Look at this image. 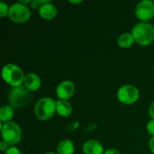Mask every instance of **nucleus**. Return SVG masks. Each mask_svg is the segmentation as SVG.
I'll use <instances>...</instances> for the list:
<instances>
[{"instance_id": "nucleus-1", "label": "nucleus", "mask_w": 154, "mask_h": 154, "mask_svg": "<svg viewBox=\"0 0 154 154\" xmlns=\"http://www.w3.org/2000/svg\"><path fill=\"white\" fill-rule=\"evenodd\" d=\"M132 34L138 44L142 46L150 45L154 42V26L146 22L138 23L133 28Z\"/></svg>"}, {"instance_id": "nucleus-18", "label": "nucleus", "mask_w": 154, "mask_h": 154, "mask_svg": "<svg viewBox=\"0 0 154 154\" xmlns=\"http://www.w3.org/2000/svg\"><path fill=\"white\" fill-rule=\"evenodd\" d=\"M47 2H49V1H47V0H33L31 2V6L33 9H37V8L39 9L42 5L46 4Z\"/></svg>"}, {"instance_id": "nucleus-3", "label": "nucleus", "mask_w": 154, "mask_h": 154, "mask_svg": "<svg viewBox=\"0 0 154 154\" xmlns=\"http://www.w3.org/2000/svg\"><path fill=\"white\" fill-rule=\"evenodd\" d=\"M2 75L4 80L13 88L22 86V83L24 81L25 76L21 68L15 64H7L4 66L2 70Z\"/></svg>"}, {"instance_id": "nucleus-9", "label": "nucleus", "mask_w": 154, "mask_h": 154, "mask_svg": "<svg viewBox=\"0 0 154 154\" xmlns=\"http://www.w3.org/2000/svg\"><path fill=\"white\" fill-rule=\"evenodd\" d=\"M75 93V84L72 81L65 80L60 82L56 88V95L60 99L68 100Z\"/></svg>"}, {"instance_id": "nucleus-26", "label": "nucleus", "mask_w": 154, "mask_h": 154, "mask_svg": "<svg viewBox=\"0 0 154 154\" xmlns=\"http://www.w3.org/2000/svg\"><path fill=\"white\" fill-rule=\"evenodd\" d=\"M44 154H58V153H55V152H47V153H44Z\"/></svg>"}, {"instance_id": "nucleus-23", "label": "nucleus", "mask_w": 154, "mask_h": 154, "mask_svg": "<svg viewBox=\"0 0 154 154\" xmlns=\"http://www.w3.org/2000/svg\"><path fill=\"white\" fill-rule=\"evenodd\" d=\"M149 148H150L151 152L154 154V136H152L149 141Z\"/></svg>"}, {"instance_id": "nucleus-22", "label": "nucleus", "mask_w": 154, "mask_h": 154, "mask_svg": "<svg viewBox=\"0 0 154 154\" xmlns=\"http://www.w3.org/2000/svg\"><path fill=\"white\" fill-rule=\"evenodd\" d=\"M149 116H151L152 119L154 120V101L151 104L150 108H149Z\"/></svg>"}, {"instance_id": "nucleus-15", "label": "nucleus", "mask_w": 154, "mask_h": 154, "mask_svg": "<svg viewBox=\"0 0 154 154\" xmlns=\"http://www.w3.org/2000/svg\"><path fill=\"white\" fill-rule=\"evenodd\" d=\"M135 42L134 36L132 33H128V32H125V33H123L119 36L118 40H117V44L121 47V48H129L131 47L134 42Z\"/></svg>"}, {"instance_id": "nucleus-6", "label": "nucleus", "mask_w": 154, "mask_h": 154, "mask_svg": "<svg viewBox=\"0 0 154 154\" xmlns=\"http://www.w3.org/2000/svg\"><path fill=\"white\" fill-rule=\"evenodd\" d=\"M8 16L14 23H26L31 17V12L27 5H23L21 3L13 4L9 8Z\"/></svg>"}, {"instance_id": "nucleus-14", "label": "nucleus", "mask_w": 154, "mask_h": 154, "mask_svg": "<svg viewBox=\"0 0 154 154\" xmlns=\"http://www.w3.org/2000/svg\"><path fill=\"white\" fill-rule=\"evenodd\" d=\"M75 147L74 143L68 139L62 140L60 142L57 147V153L58 154H74Z\"/></svg>"}, {"instance_id": "nucleus-2", "label": "nucleus", "mask_w": 154, "mask_h": 154, "mask_svg": "<svg viewBox=\"0 0 154 154\" xmlns=\"http://www.w3.org/2000/svg\"><path fill=\"white\" fill-rule=\"evenodd\" d=\"M56 102L54 99L50 97H42L39 99L34 106V115L42 121H46L51 118L56 110Z\"/></svg>"}, {"instance_id": "nucleus-21", "label": "nucleus", "mask_w": 154, "mask_h": 154, "mask_svg": "<svg viewBox=\"0 0 154 154\" xmlns=\"http://www.w3.org/2000/svg\"><path fill=\"white\" fill-rule=\"evenodd\" d=\"M8 143H6V142H5L4 140L3 141H1V143H0V150L2 151V152H6L9 148H8Z\"/></svg>"}, {"instance_id": "nucleus-16", "label": "nucleus", "mask_w": 154, "mask_h": 154, "mask_svg": "<svg viewBox=\"0 0 154 154\" xmlns=\"http://www.w3.org/2000/svg\"><path fill=\"white\" fill-rule=\"evenodd\" d=\"M14 116V109L11 106H4L0 109V120L1 122H10Z\"/></svg>"}, {"instance_id": "nucleus-11", "label": "nucleus", "mask_w": 154, "mask_h": 154, "mask_svg": "<svg viewBox=\"0 0 154 154\" xmlns=\"http://www.w3.org/2000/svg\"><path fill=\"white\" fill-rule=\"evenodd\" d=\"M24 87L29 91H36L41 87V79L40 77L35 73H29L25 75L24 81H23Z\"/></svg>"}, {"instance_id": "nucleus-20", "label": "nucleus", "mask_w": 154, "mask_h": 154, "mask_svg": "<svg viewBox=\"0 0 154 154\" xmlns=\"http://www.w3.org/2000/svg\"><path fill=\"white\" fill-rule=\"evenodd\" d=\"M5 154H22L20 150L16 147H10Z\"/></svg>"}, {"instance_id": "nucleus-12", "label": "nucleus", "mask_w": 154, "mask_h": 154, "mask_svg": "<svg viewBox=\"0 0 154 154\" xmlns=\"http://www.w3.org/2000/svg\"><path fill=\"white\" fill-rule=\"evenodd\" d=\"M84 154H103L104 149L101 143L97 140H88L83 145Z\"/></svg>"}, {"instance_id": "nucleus-27", "label": "nucleus", "mask_w": 154, "mask_h": 154, "mask_svg": "<svg viewBox=\"0 0 154 154\" xmlns=\"http://www.w3.org/2000/svg\"><path fill=\"white\" fill-rule=\"evenodd\" d=\"M153 71H154V66H153Z\"/></svg>"}, {"instance_id": "nucleus-24", "label": "nucleus", "mask_w": 154, "mask_h": 154, "mask_svg": "<svg viewBox=\"0 0 154 154\" xmlns=\"http://www.w3.org/2000/svg\"><path fill=\"white\" fill-rule=\"evenodd\" d=\"M104 154H120V152L116 149H108L105 152Z\"/></svg>"}, {"instance_id": "nucleus-8", "label": "nucleus", "mask_w": 154, "mask_h": 154, "mask_svg": "<svg viewBox=\"0 0 154 154\" xmlns=\"http://www.w3.org/2000/svg\"><path fill=\"white\" fill-rule=\"evenodd\" d=\"M136 17L143 21H150L154 16V3L150 0H143L138 3L135 8Z\"/></svg>"}, {"instance_id": "nucleus-4", "label": "nucleus", "mask_w": 154, "mask_h": 154, "mask_svg": "<svg viewBox=\"0 0 154 154\" xmlns=\"http://www.w3.org/2000/svg\"><path fill=\"white\" fill-rule=\"evenodd\" d=\"M32 99L30 91L23 86L13 88L8 94V100L13 108H20L26 106Z\"/></svg>"}, {"instance_id": "nucleus-10", "label": "nucleus", "mask_w": 154, "mask_h": 154, "mask_svg": "<svg viewBox=\"0 0 154 154\" xmlns=\"http://www.w3.org/2000/svg\"><path fill=\"white\" fill-rule=\"evenodd\" d=\"M58 14V10L56 6L51 2H47L46 4L42 5L39 8V14L42 18L45 20H51L53 19Z\"/></svg>"}, {"instance_id": "nucleus-25", "label": "nucleus", "mask_w": 154, "mask_h": 154, "mask_svg": "<svg viewBox=\"0 0 154 154\" xmlns=\"http://www.w3.org/2000/svg\"><path fill=\"white\" fill-rule=\"evenodd\" d=\"M70 4H79L81 3V1H69Z\"/></svg>"}, {"instance_id": "nucleus-5", "label": "nucleus", "mask_w": 154, "mask_h": 154, "mask_svg": "<svg viewBox=\"0 0 154 154\" xmlns=\"http://www.w3.org/2000/svg\"><path fill=\"white\" fill-rule=\"evenodd\" d=\"M1 134L5 142L9 145L18 143L22 138V129L14 122H7L1 124Z\"/></svg>"}, {"instance_id": "nucleus-19", "label": "nucleus", "mask_w": 154, "mask_h": 154, "mask_svg": "<svg viewBox=\"0 0 154 154\" xmlns=\"http://www.w3.org/2000/svg\"><path fill=\"white\" fill-rule=\"evenodd\" d=\"M147 131H148V133H149L151 135H153L154 136V120L153 119H152V120L148 123V125H147Z\"/></svg>"}, {"instance_id": "nucleus-13", "label": "nucleus", "mask_w": 154, "mask_h": 154, "mask_svg": "<svg viewBox=\"0 0 154 154\" xmlns=\"http://www.w3.org/2000/svg\"><path fill=\"white\" fill-rule=\"evenodd\" d=\"M56 110L62 117H69L72 113V106L67 100L59 99L56 102Z\"/></svg>"}, {"instance_id": "nucleus-7", "label": "nucleus", "mask_w": 154, "mask_h": 154, "mask_svg": "<svg viewBox=\"0 0 154 154\" xmlns=\"http://www.w3.org/2000/svg\"><path fill=\"white\" fill-rule=\"evenodd\" d=\"M140 97L139 89L133 85H124L117 92L118 100L125 105H133L138 101Z\"/></svg>"}, {"instance_id": "nucleus-17", "label": "nucleus", "mask_w": 154, "mask_h": 154, "mask_svg": "<svg viewBox=\"0 0 154 154\" xmlns=\"http://www.w3.org/2000/svg\"><path fill=\"white\" fill-rule=\"evenodd\" d=\"M9 8L10 7H8V5L5 2L1 1L0 2V17H5L6 15H8Z\"/></svg>"}]
</instances>
